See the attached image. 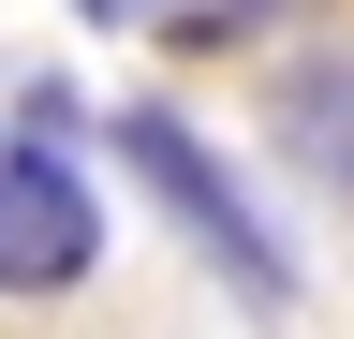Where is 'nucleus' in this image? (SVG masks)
Listing matches in <instances>:
<instances>
[{
  "instance_id": "obj_2",
  "label": "nucleus",
  "mask_w": 354,
  "mask_h": 339,
  "mask_svg": "<svg viewBox=\"0 0 354 339\" xmlns=\"http://www.w3.org/2000/svg\"><path fill=\"white\" fill-rule=\"evenodd\" d=\"M104 266V206L44 118H0V295H74Z\"/></svg>"
},
{
  "instance_id": "obj_1",
  "label": "nucleus",
  "mask_w": 354,
  "mask_h": 339,
  "mask_svg": "<svg viewBox=\"0 0 354 339\" xmlns=\"http://www.w3.org/2000/svg\"><path fill=\"white\" fill-rule=\"evenodd\" d=\"M104 133H118V162H133V177L162 192V222L192 236L207 266H221V280L251 295V310H281V295H295V266H281V236L251 222V192H236V177H221V162H207V133H192V118H177V104H118Z\"/></svg>"
},
{
  "instance_id": "obj_3",
  "label": "nucleus",
  "mask_w": 354,
  "mask_h": 339,
  "mask_svg": "<svg viewBox=\"0 0 354 339\" xmlns=\"http://www.w3.org/2000/svg\"><path fill=\"white\" fill-rule=\"evenodd\" d=\"M266 118H281V162H295V177L354 206V45H325V59H295Z\"/></svg>"
},
{
  "instance_id": "obj_4",
  "label": "nucleus",
  "mask_w": 354,
  "mask_h": 339,
  "mask_svg": "<svg viewBox=\"0 0 354 339\" xmlns=\"http://www.w3.org/2000/svg\"><path fill=\"white\" fill-rule=\"evenodd\" d=\"M118 15H148L162 45H236V15H266V0H118Z\"/></svg>"
},
{
  "instance_id": "obj_5",
  "label": "nucleus",
  "mask_w": 354,
  "mask_h": 339,
  "mask_svg": "<svg viewBox=\"0 0 354 339\" xmlns=\"http://www.w3.org/2000/svg\"><path fill=\"white\" fill-rule=\"evenodd\" d=\"M74 15H104V30H118V0H74Z\"/></svg>"
}]
</instances>
